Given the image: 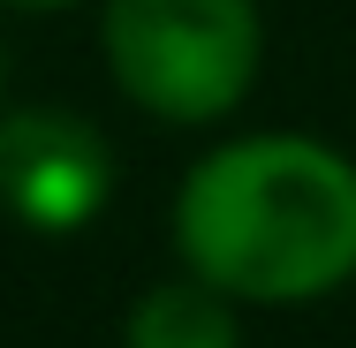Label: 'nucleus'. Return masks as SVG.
<instances>
[{
  "mask_svg": "<svg viewBox=\"0 0 356 348\" xmlns=\"http://www.w3.org/2000/svg\"><path fill=\"white\" fill-rule=\"evenodd\" d=\"M175 250L235 303H311L356 280V159L318 137H243L190 167Z\"/></svg>",
  "mask_w": 356,
  "mask_h": 348,
  "instance_id": "obj_1",
  "label": "nucleus"
},
{
  "mask_svg": "<svg viewBox=\"0 0 356 348\" xmlns=\"http://www.w3.org/2000/svg\"><path fill=\"white\" fill-rule=\"evenodd\" d=\"M114 83L159 122H220L258 76V0H106Z\"/></svg>",
  "mask_w": 356,
  "mask_h": 348,
  "instance_id": "obj_2",
  "label": "nucleus"
},
{
  "mask_svg": "<svg viewBox=\"0 0 356 348\" xmlns=\"http://www.w3.org/2000/svg\"><path fill=\"white\" fill-rule=\"evenodd\" d=\"M106 190H114V151L83 114L23 106L0 122V197L15 219L69 235L106 205Z\"/></svg>",
  "mask_w": 356,
  "mask_h": 348,
  "instance_id": "obj_3",
  "label": "nucleus"
},
{
  "mask_svg": "<svg viewBox=\"0 0 356 348\" xmlns=\"http://www.w3.org/2000/svg\"><path fill=\"white\" fill-rule=\"evenodd\" d=\"M129 348H243L235 326V295H220L213 280H159L129 310Z\"/></svg>",
  "mask_w": 356,
  "mask_h": 348,
  "instance_id": "obj_4",
  "label": "nucleus"
},
{
  "mask_svg": "<svg viewBox=\"0 0 356 348\" xmlns=\"http://www.w3.org/2000/svg\"><path fill=\"white\" fill-rule=\"evenodd\" d=\"M15 8H69V0H15Z\"/></svg>",
  "mask_w": 356,
  "mask_h": 348,
  "instance_id": "obj_5",
  "label": "nucleus"
}]
</instances>
